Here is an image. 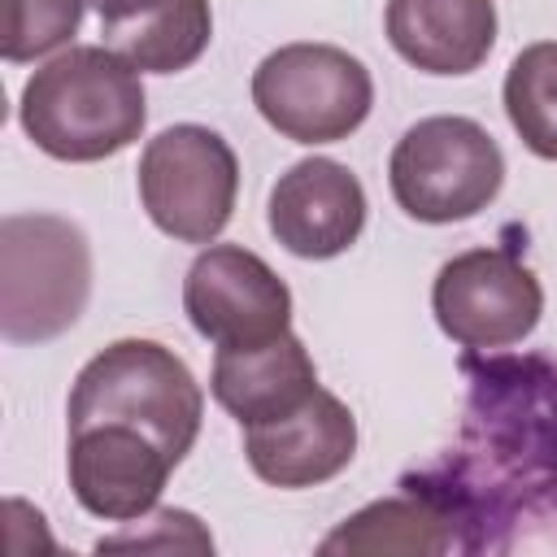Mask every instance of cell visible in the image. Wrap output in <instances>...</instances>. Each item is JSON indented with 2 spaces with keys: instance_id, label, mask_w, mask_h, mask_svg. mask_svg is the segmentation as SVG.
<instances>
[{
  "instance_id": "obj_1",
  "label": "cell",
  "mask_w": 557,
  "mask_h": 557,
  "mask_svg": "<svg viewBox=\"0 0 557 557\" xmlns=\"http://www.w3.org/2000/svg\"><path fill=\"white\" fill-rule=\"evenodd\" d=\"M470 383L457 448L418 474L470 531V548H496L492 527L557 518V361L513 352H466Z\"/></svg>"
},
{
  "instance_id": "obj_2",
  "label": "cell",
  "mask_w": 557,
  "mask_h": 557,
  "mask_svg": "<svg viewBox=\"0 0 557 557\" xmlns=\"http://www.w3.org/2000/svg\"><path fill=\"white\" fill-rule=\"evenodd\" d=\"M17 122L52 161L87 165L117 157L144 135L148 96L139 70L109 44H70L26 78Z\"/></svg>"
},
{
  "instance_id": "obj_3",
  "label": "cell",
  "mask_w": 557,
  "mask_h": 557,
  "mask_svg": "<svg viewBox=\"0 0 557 557\" xmlns=\"http://www.w3.org/2000/svg\"><path fill=\"white\" fill-rule=\"evenodd\" d=\"M205 392L187 361L157 339H117L100 348L74 379L65 422H131L165 444L174 461H183L200 435Z\"/></svg>"
},
{
  "instance_id": "obj_4",
  "label": "cell",
  "mask_w": 557,
  "mask_h": 557,
  "mask_svg": "<svg viewBox=\"0 0 557 557\" xmlns=\"http://www.w3.org/2000/svg\"><path fill=\"white\" fill-rule=\"evenodd\" d=\"M91 296V244L57 213H9L0 222V331L9 344L65 335Z\"/></svg>"
},
{
  "instance_id": "obj_5",
  "label": "cell",
  "mask_w": 557,
  "mask_h": 557,
  "mask_svg": "<svg viewBox=\"0 0 557 557\" xmlns=\"http://www.w3.org/2000/svg\"><path fill=\"white\" fill-rule=\"evenodd\" d=\"M387 187L413 222H466L500 196L505 157L487 126H479L474 117L435 113L413 122L396 139L387 157Z\"/></svg>"
},
{
  "instance_id": "obj_6",
  "label": "cell",
  "mask_w": 557,
  "mask_h": 557,
  "mask_svg": "<svg viewBox=\"0 0 557 557\" xmlns=\"http://www.w3.org/2000/svg\"><path fill=\"white\" fill-rule=\"evenodd\" d=\"M252 104L292 144H339L370 117L374 78L348 48L283 44L252 70Z\"/></svg>"
},
{
  "instance_id": "obj_7",
  "label": "cell",
  "mask_w": 557,
  "mask_h": 557,
  "mask_svg": "<svg viewBox=\"0 0 557 557\" xmlns=\"http://www.w3.org/2000/svg\"><path fill=\"white\" fill-rule=\"evenodd\" d=\"M135 183L139 205L161 235L178 244H213L235 213L239 157L218 131L178 122L144 144Z\"/></svg>"
},
{
  "instance_id": "obj_8",
  "label": "cell",
  "mask_w": 557,
  "mask_h": 557,
  "mask_svg": "<svg viewBox=\"0 0 557 557\" xmlns=\"http://www.w3.org/2000/svg\"><path fill=\"white\" fill-rule=\"evenodd\" d=\"M431 313L466 352H500L540 326L544 287L513 248H470L440 265Z\"/></svg>"
},
{
  "instance_id": "obj_9",
  "label": "cell",
  "mask_w": 557,
  "mask_h": 557,
  "mask_svg": "<svg viewBox=\"0 0 557 557\" xmlns=\"http://www.w3.org/2000/svg\"><path fill=\"white\" fill-rule=\"evenodd\" d=\"M183 313L213 348H252L292 331V292L257 252L209 244L187 265Z\"/></svg>"
},
{
  "instance_id": "obj_10",
  "label": "cell",
  "mask_w": 557,
  "mask_h": 557,
  "mask_svg": "<svg viewBox=\"0 0 557 557\" xmlns=\"http://www.w3.org/2000/svg\"><path fill=\"white\" fill-rule=\"evenodd\" d=\"M174 457L157 435L131 422H87L70 431L65 474L74 500L104 522H139L161 500Z\"/></svg>"
},
{
  "instance_id": "obj_11",
  "label": "cell",
  "mask_w": 557,
  "mask_h": 557,
  "mask_svg": "<svg viewBox=\"0 0 557 557\" xmlns=\"http://www.w3.org/2000/svg\"><path fill=\"white\" fill-rule=\"evenodd\" d=\"M366 187L331 157H305L270 187V235L300 261H331L348 252L366 231Z\"/></svg>"
},
{
  "instance_id": "obj_12",
  "label": "cell",
  "mask_w": 557,
  "mask_h": 557,
  "mask_svg": "<svg viewBox=\"0 0 557 557\" xmlns=\"http://www.w3.org/2000/svg\"><path fill=\"white\" fill-rule=\"evenodd\" d=\"M352 453H357V418L326 387H318L287 418L244 426V457L252 474L283 492L318 487L335 479L339 470H348Z\"/></svg>"
},
{
  "instance_id": "obj_13",
  "label": "cell",
  "mask_w": 557,
  "mask_h": 557,
  "mask_svg": "<svg viewBox=\"0 0 557 557\" xmlns=\"http://www.w3.org/2000/svg\"><path fill=\"white\" fill-rule=\"evenodd\" d=\"M209 392L239 426H261L287 418L318 392V366L300 335L287 331L252 348H218Z\"/></svg>"
},
{
  "instance_id": "obj_14",
  "label": "cell",
  "mask_w": 557,
  "mask_h": 557,
  "mask_svg": "<svg viewBox=\"0 0 557 557\" xmlns=\"http://www.w3.org/2000/svg\"><path fill=\"white\" fill-rule=\"evenodd\" d=\"M383 30L422 74H474L496 44V0H387Z\"/></svg>"
},
{
  "instance_id": "obj_15",
  "label": "cell",
  "mask_w": 557,
  "mask_h": 557,
  "mask_svg": "<svg viewBox=\"0 0 557 557\" xmlns=\"http://www.w3.org/2000/svg\"><path fill=\"white\" fill-rule=\"evenodd\" d=\"M322 553H474L466 518L426 483L405 479L396 496L344 518Z\"/></svg>"
},
{
  "instance_id": "obj_16",
  "label": "cell",
  "mask_w": 557,
  "mask_h": 557,
  "mask_svg": "<svg viewBox=\"0 0 557 557\" xmlns=\"http://www.w3.org/2000/svg\"><path fill=\"white\" fill-rule=\"evenodd\" d=\"M100 35L139 74H178L205 57L213 9L209 0H152L122 22H104Z\"/></svg>"
},
{
  "instance_id": "obj_17",
  "label": "cell",
  "mask_w": 557,
  "mask_h": 557,
  "mask_svg": "<svg viewBox=\"0 0 557 557\" xmlns=\"http://www.w3.org/2000/svg\"><path fill=\"white\" fill-rule=\"evenodd\" d=\"M505 113L527 152L557 161V39L527 44L505 74Z\"/></svg>"
},
{
  "instance_id": "obj_18",
  "label": "cell",
  "mask_w": 557,
  "mask_h": 557,
  "mask_svg": "<svg viewBox=\"0 0 557 557\" xmlns=\"http://www.w3.org/2000/svg\"><path fill=\"white\" fill-rule=\"evenodd\" d=\"M87 0H4V61L26 65L78 35Z\"/></svg>"
},
{
  "instance_id": "obj_19",
  "label": "cell",
  "mask_w": 557,
  "mask_h": 557,
  "mask_svg": "<svg viewBox=\"0 0 557 557\" xmlns=\"http://www.w3.org/2000/svg\"><path fill=\"white\" fill-rule=\"evenodd\" d=\"M161 522V535H113V540H100V548H126V544H139V548H152V544H191V548H213V540L200 531V522L187 513V509H161L157 513Z\"/></svg>"
},
{
  "instance_id": "obj_20",
  "label": "cell",
  "mask_w": 557,
  "mask_h": 557,
  "mask_svg": "<svg viewBox=\"0 0 557 557\" xmlns=\"http://www.w3.org/2000/svg\"><path fill=\"white\" fill-rule=\"evenodd\" d=\"M96 13H100V26L104 22H122V17H131L135 9H144V4H152V0H87Z\"/></svg>"
}]
</instances>
